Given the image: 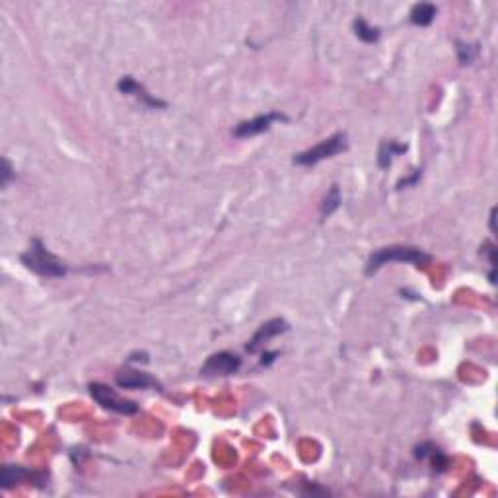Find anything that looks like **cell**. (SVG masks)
<instances>
[{
    "instance_id": "obj_1",
    "label": "cell",
    "mask_w": 498,
    "mask_h": 498,
    "mask_svg": "<svg viewBox=\"0 0 498 498\" xmlns=\"http://www.w3.org/2000/svg\"><path fill=\"white\" fill-rule=\"evenodd\" d=\"M20 261L30 271H33L39 277H47V279H60V277H65L66 272H68V267L60 261L59 257L53 255L39 238L31 240L30 249L20 255Z\"/></svg>"
},
{
    "instance_id": "obj_2",
    "label": "cell",
    "mask_w": 498,
    "mask_h": 498,
    "mask_svg": "<svg viewBox=\"0 0 498 498\" xmlns=\"http://www.w3.org/2000/svg\"><path fill=\"white\" fill-rule=\"evenodd\" d=\"M393 261H399V263H410V265H426L430 261V255L425 253L423 249L413 248V245H388V248H380L374 251L372 255L368 257L366 263V272L368 277H372L374 272H378L383 267V265L393 263Z\"/></svg>"
},
{
    "instance_id": "obj_3",
    "label": "cell",
    "mask_w": 498,
    "mask_h": 498,
    "mask_svg": "<svg viewBox=\"0 0 498 498\" xmlns=\"http://www.w3.org/2000/svg\"><path fill=\"white\" fill-rule=\"evenodd\" d=\"M349 148V139L344 132H335L331 134L329 139L322 140L319 144L304 150L300 154H294L292 161L296 166H315L322 160H327V158H333V156L341 154Z\"/></svg>"
},
{
    "instance_id": "obj_4",
    "label": "cell",
    "mask_w": 498,
    "mask_h": 498,
    "mask_svg": "<svg viewBox=\"0 0 498 498\" xmlns=\"http://www.w3.org/2000/svg\"><path fill=\"white\" fill-rule=\"evenodd\" d=\"M90 396L94 397L95 403L102 405L103 409L113 410V413H119V415H137L139 413V405L134 401L121 399L110 386L100 383V381L90 383Z\"/></svg>"
},
{
    "instance_id": "obj_5",
    "label": "cell",
    "mask_w": 498,
    "mask_h": 498,
    "mask_svg": "<svg viewBox=\"0 0 498 498\" xmlns=\"http://www.w3.org/2000/svg\"><path fill=\"white\" fill-rule=\"evenodd\" d=\"M242 368V359L234 352H214L213 356H208L206 362L201 368V374L206 378H216V376H232Z\"/></svg>"
},
{
    "instance_id": "obj_6",
    "label": "cell",
    "mask_w": 498,
    "mask_h": 498,
    "mask_svg": "<svg viewBox=\"0 0 498 498\" xmlns=\"http://www.w3.org/2000/svg\"><path fill=\"white\" fill-rule=\"evenodd\" d=\"M277 121H288V117L280 111H271V113H265V115H259L255 119H249V121H242L240 124H235L232 134L235 139H249V137H255V134L269 131L272 123H277Z\"/></svg>"
},
{
    "instance_id": "obj_7",
    "label": "cell",
    "mask_w": 498,
    "mask_h": 498,
    "mask_svg": "<svg viewBox=\"0 0 498 498\" xmlns=\"http://www.w3.org/2000/svg\"><path fill=\"white\" fill-rule=\"evenodd\" d=\"M288 329H290V325H288L282 317L269 319V322L263 323V325L257 329V333L251 337V341L245 344V351L257 352L265 343H267V341H271V339L277 337V335H282V333H286Z\"/></svg>"
},
{
    "instance_id": "obj_8",
    "label": "cell",
    "mask_w": 498,
    "mask_h": 498,
    "mask_svg": "<svg viewBox=\"0 0 498 498\" xmlns=\"http://www.w3.org/2000/svg\"><path fill=\"white\" fill-rule=\"evenodd\" d=\"M117 88L121 94L132 95V97L140 100L142 105H147V107H150V110H166V107H168V103L161 102V100H156L154 95L148 94L147 88L134 80L132 76H123V78L117 82Z\"/></svg>"
},
{
    "instance_id": "obj_9",
    "label": "cell",
    "mask_w": 498,
    "mask_h": 498,
    "mask_svg": "<svg viewBox=\"0 0 498 498\" xmlns=\"http://www.w3.org/2000/svg\"><path fill=\"white\" fill-rule=\"evenodd\" d=\"M23 481H36L37 487H45L47 477L45 473H33L30 469L18 467V465H4L2 467V489H12L14 484H20Z\"/></svg>"
},
{
    "instance_id": "obj_10",
    "label": "cell",
    "mask_w": 498,
    "mask_h": 498,
    "mask_svg": "<svg viewBox=\"0 0 498 498\" xmlns=\"http://www.w3.org/2000/svg\"><path fill=\"white\" fill-rule=\"evenodd\" d=\"M115 383L119 388L123 389H148V388H158L161 389V383L156 378H152L150 374L147 372H121L115 376Z\"/></svg>"
},
{
    "instance_id": "obj_11",
    "label": "cell",
    "mask_w": 498,
    "mask_h": 498,
    "mask_svg": "<svg viewBox=\"0 0 498 498\" xmlns=\"http://www.w3.org/2000/svg\"><path fill=\"white\" fill-rule=\"evenodd\" d=\"M415 457L417 460H428L434 471H438V473H444L450 467L447 455L434 446V444H430V442H423L420 446L415 447Z\"/></svg>"
},
{
    "instance_id": "obj_12",
    "label": "cell",
    "mask_w": 498,
    "mask_h": 498,
    "mask_svg": "<svg viewBox=\"0 0 498 498\" xmlns=\"http://www.w3.org/2000/svg\"><path fill=\"white\" fill-rule=\"evenodd\" d=\"M405 152H407V144H399L396 140H383L378 150V166L381 169H388L393 164V158Z\"/></svg>"
},
{
    "instance_id": "obj_13",
    "label": "cell",
    "mask_w": 498,
    "mask_h": 498,
    "mask_svg": "<svg viewBox=\"0 0 498 498\" xmlns=\"http://www.w3.org/2000/svg\"><path fill=\"white\" fill-rule=\"evenodd\" d=\"M409 18L415 26H430L436 18V6L430 2H418L410 8Z\"/></svg>"
},
{
    "instance_id": "obj_14",
    "label": "cell",
    "mask_w": 498,
    "mask_h": 498,
    "mask_svg": "<svg viewBox=\"0 0 498 498\" xmlns=\"http://www.w3.org/2000/svg\"><path fill=\"white\" fill-rule=\"evenodd\" d=\"M352 26H354V33H356V37H359L360 41H364V43H376V41L380 39V30H378V28H372V26H368L364 18H356Z\"/></svg>"
},
{
    "instance_id": "obj_15",
    "label": "cell",
    "mask_w": 498,
    "mask_h": 498,
    "mask_svg": "<svg viewBox=\"0 0 498 498\" xmlns=\"http://www.w3.org/2000/svg\"><path fill=\"white\" fill-rule=\"evenodd\" d=\"M339 206H341V191H339L337 185H331L329 193L325 195L322 203V218L325 220L327 216H331Z\"/></svg>"
},
{
    "instance_id": "obj_16",
    "label": "cell",
    "mask_w": 498,
    "mask_h": 498,
    "mask_svg": "<svg viewBox=\"0 0 498 498\" xmlns=\"http://www.w3.org/2000/svg\"><path fill=\"white\" fill-rule=\"evenodd\" d=\"M455 45H457V47H455V51H457V59H460L462 65H471V63L479 57V43L467 45V43H462V41H457Z\"/></svg>"
},
{
    "instance_id": "obj_17",
    "label": "cell",
    "mask_w": 498,
    "mask_h": 498,
    "mask_svg": "<svg viewBox=\"0 0 498 498\" xmlns=\"http://www.w3.org/2000/svg\"><path fill=\"white\" fill-rule=\"evenodd\" d=\"M481 253H487L489 261H491V275H489V279H491V282L494 285V282H497V248H494V243L484 242L483 245H481Z\"/></svg>"
},
{
    "instance_id": "obj_18",
    "label": "cell",
    "mask_w": 498,
    "mask_h": 498,
    "mask_svg": "<svg viewBox=\"0 0 498 498\" xmlns=\"http://www.w3.org/2000/svg\"><path fill=\"white\" fill-rule=\"evenodd\" d=\"M423 177V169H415L413 171V176L407 177V179H401L399 184H397V189H403V187H410V185H417V181Z\"/></svg>"
},
{
    "instance_id": "obj_19",
    "label": "cell",
    "mask_w": 498,
    "mask_h": 498,
    "mask_svg": "<svg viewBox=\"0 0 498 498\" xmlns=\"http://www.w3.org/2000/svg\"><path fill=\"white\" fill-rule=\"evenodd\" d=\"M12 166H10V161L6 160V158H2V187H6L8 184H10V179H12Z\"/></svg>"
},
{
    "instance_id": "obj_20",
    "label": "cell",
    "mask_w": 498,
    "mask_h": 498,
    "mask_svg": "<svg viewBox=\"0 0 498 498\" xmlns=\"http://www.w3.org/2000/svg\"><path fill=\"white\" fill-rule=\"evenodd\" d=\"M129 360H131V362H140V360H142V362H148V354L147 352H134V354L129 356Z\"/></svg>"
},
{
    "instance_id": "obj_21",
    "label": "cell",
    "mask_w": 498,
    "mask_h": 498,
    "mask_svg": "<svg viewBox=\"0 0 498 498\" xmlns=\"http://www.w3.org/2000/svg\"><path fill=\"white\" fill-rule=\"evenodd\" d=\"M275 356H279V352H265L263 354V360H261V364H271L272 360H275Z\"/></svg>"
}]
</instances>
